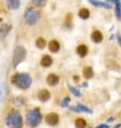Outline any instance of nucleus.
Instances as JSON below:
<instances>
[{
	"label": "nucleus",
	"mask_w": 121,
	"mask_h": 128,
	"mask_svg": "<svg viewBox=\"0 0 121 128\" xmlns=\"http://www.w3.org/2000/svg\"><path fill=\"white\" fill-rule=\"evenodd\" d=\"M31 82V78L27 73H15L12 76V83L20 90H28Z\"/></svg>",
	"instance_id": "nucleus-1"
},
{
	"label": "nucleus",
	"mask_w": 121,
	"mask_h": 128,
	"mask_svg": "<svg viewBox=\"0 0 121 128\" xmlns=\"http://www.w3.org/2000/svg\"><path fill=\"white\" fill-rule=\"evenodd\" d=\"M6 124L9 128H22L23 117L17 110H11L6 117Z\"/></svg>",
	"instance_id": "nucleus-2"
},
{
	"label": "nucleus",
	"mask_w": 121,
	"mask_h": 128,
	"mask_svg": "<svg viewBox=\"0 0 121 128\" xmlns=\"http://www.w3.org/2000/svg\"><path fill=\"white\" fill-rule=\"evenodd\" d=\"M42 120V114L40 112V109L39 108H35V109H31L27 112V115H26V123L28 126L30 127H37L40 125Z\"/></svg>",
	"instance_id": "nucleus-3"
},
{
	"label": "nucleus",
	"mask_w": 121,
	"mask_h": 128,
	"mask_svg": "<svg viewBox=\"0 0 121 128\" xmlns=\"http://www.w3.org/2000/svg\"><path fill=\"white\" fill-rule=\"evenodd\" d=\"M40 11L38 10H35V9H28L26 10V12L24 14V18H25V22H26L27 25H35L38 23V20H40Z\"/></svg>",
	"instance_id": "nucleus-4"
},
{
	"label": "nucleus",
	"mask_w": 121,
	"mask_h": 128,
	"mask_svg": "<svg viewBox=\"0 0 121 128\" xmlns=\"http://www.w3.org/2000/svg\"><path fill=\"white\" fill-rule=\"evenodd\" d=\"M26 50L24 48V46L22 45H17L14 50V53H13V58H12V62H13V67H17L21 62H23L26 57Z\"/></svg>",
	"instance_id": "nucleus-5"
},
{
	"label": "nucleus",
	"mask_w": 121,
	"mask_h": 128,
	"mask_svg": "<svg viewBox=\"0 0 121 128\" xmlns=\"http://www.w3.org/2000/svg\"><path fill=\"white\" fill-rule=\"evenodd\" d=\"M44 120L50 126H56L59 123V116H58L57 113H55V112L48 113L44 117Z\"/></svg>",
	"instance_id": "nucleus-6"
},
{
	"label": "nucleus",
	"mask_w": 121,
	"mask_h": 128,
	"mask_svg": "<svg viewBox=\"0 0 121 128\" xmlns=\"http://www.w3.org/2000/svg\"><path fill=\"white\" fill-rule=\"evenodd\" d=\"M70 111H73V112H77V113H79V112H84V113H89V114H92V109L90 108H88L87 106H84V104H76V106H72L69 108Z\"/></svg>",
	"instance_id": "nucleus-7"
},
{
	"label": "nucleus",
	"mask_w": 121,
	"mask_h": 128,
	"mask_svg": "<svg viewBox=\"0 0 121 128\" xmlns=\"http://www.w3.org/2000/svg\"><path fill=\"white\" fill-rule=\"evenodd\" d=\"M50 98H51V94H50V92L48 90H39V93H38V99L41 102H47Z\"/></svg>",
	"instance_id": "nucleus-8"
},
{
	"label": "nucleus",
	"mask_w": 121,
	"mask_h": 128,
	"mask_svg": "<svg viewBox=\"0 0 121 128\" xmlns=\"http://www.w3.org/2000/svg\"><path fill=\"white\" fill-rule=\"evenodd\" d=\"M58 82H59V78L54 73H50L47 76V83L50 86H55V85L58 84Z\"/></svg>",
	"instance_id": "nucleus-9"
},
{
	"label": "nucleus",
	"mask_w": 121,
	"mask_h": 128,
	"mask_svg": "<svg viewBox=\"0 0 121 128\" xmlns=\"http://www.w3.org/2000/svg\"><path fill=\"white\" fill-rule=\"evenodd\" d=\"M77 54L80 56V57H85V56L88 55V52H89V50H88V46L87 45H84V44H80V45H78V48H77Z\"/></svg>",
	"instance_id": "nucleus-10"
},
{
	"label": "nucleus",
	"mask_w": 121,
	"mask_h": 128,
	"mask_svg": "<svg viewBox=\"0 0 121 128\" xmlns=\"http://www.w3.org/2000/svg\"><path fill=\"white\" fill-rule=\"evenodd\" d=\"M11 30V26L8 24H3L0 26V39H3L7 34H9V31Z\"/></svg>",
	"instance_id": "nucleus-11"
},
{
	"label": "nucleus",
	"mask_w": 121,
	"mask_h": 128,
	"mask_svg": "<svg viewBox=\"0 0 121 128\" xmlns=\"http://www.w3.org/2000/svg\"><path fill=\"white\" fill-rule=\"evenodd\" d=\"M91 38H92V41L95 42V43H99V42L103 41V34L98 30H94L91 34Z\"/></svg>",
	"instance_id": "nucleus-12"
},
{
	"label": "nucleus",
	"mask_w": 121,
	"mask_h": 128,
	"mask_svg": "<svg viewBox=\"0 0 121 128\" xmlns=\"http://www.w3.org/2000/svg\"><path fill=\"white\" fill-rule=\"evenodd\" d=\"M94 76V71L92 69V67H84L83 68V76L84 79H91V78H93Z\"/></svg>",
	"instance_id": "nucleus-13"
},
{
	"label": "nucleus",
	"mask_w": 121,
	"mask_h": 128,
	"mask_svg": "<svg viewBox=\"0 0 121 128\" xmlns=\"http://www.w3.org/2000/svg\"><path fill=\"white\" fill-rule=\"evenodd\" d=\"M49 50H50V52H52V53L58 52L59 51V43L56 40H52L49 43Z\"/></svg>",
	"instance_id": "nucleus-14"
},
{
	"label": "nucleus",
	"mask_w": 121,
	"mask_h": 128,
	"mask_svg": "<svg viewBox=\"0 0 121 128\" xmlns=\"http://www.w3.org/2000/svg\"><path fill=\"white\" fill-rule=\"evenodd\" d=\"M91 4H93L95 6H101V8H105V9H110V4H108L107 2H102V1H97V0H88Z\"/></svg>",
	"instance_id": "nucleus-15"
},
{
	"label": "nucleus",
	"mask_w": 121,
	"mask_h": 128,
	"mask_svg": "<svg viewBox=\"0 0 121 128\" xmlns=\"http://www.w3.org/2000/svg\"><path fill=\"white\" fill-rule=\"evenodd\" d=\"M7 6L11 10H16L20 8V0H7Z\"/></svg>",
	"instance_id": "nucleus-16"
},
{
	"label": "nucleus",
	"mask_w": 121,
	"mask_h": 128,
	"mask_svg": "<svg viewBox=\"0 0 121 128\" xmlns=\"http://www.w3.org/2000/svg\"><path fill=\"white\" fill-rule=\"evenodd\" d=\"M52 62H53V60L49 55H44L41 58V66H43V67H50L52 65Z\"/></svg>",
	"instance_id": "nucleus-17"
},
{
	"label": "nucleus",
	"mask_w": 121,
	"mask_h": 128,
	"mask_svg": "<svg viewBox=\"0 0 121 128\" xmlns=\"http://www.w3.org/2000/svg\"><path fill=\"white\" fill-rule=\"evenodd\" d=\"M75 127L76 128H85L87 127V120L82 117H79L75 120Z\"/></svg>",
	"instance_id": "nucleus-18"
},
{
	"label": "nucleus",
	"mask_w": 121,
	"mask_h": 128,
	"mask_svg": "<svg viewBox=\"0 0 121 128\" xmlns=\"http://www.w3.org/2000/svg\"><path fill=\"white\" fill-rule=\"evenodd\" d=\"M79 17L82 20H88L90 17V11L89 9H85V8H82L79 11Z\"/></svg>",
	"instance_id": "nucleus-19"
},
{
	"label": "nucleus",
	"mask_w": 121,
	"mask_h": 128,
	"mask_svg": "<svg viewBox=\"0 0 121 128\" xmlns=\"http://www.w3.org/2000/svg\"><path fill=\"white\" fill-rule=\"evenodd\" d=\"M115 1V4H116V17L118 20H121V2L120 0H112Z\"/></svg>",
	"instance_id": "nucleus-20"
},
{
	"label": "nucleus",
	"mask_w": 121,
	"mask_h": 128,
	"mask_svg": "<svg viewBox=\"0 0 121 128\" xmlns=\"http://www.w3.org/2000/svg\"><path fill=\"white\" fill-rule=\"evenodd\" d=\"M45 44H47V43H45V40H44L43 38L40 37V38H38L37 40H36V45H37L38 48H45Z\"/></svg>",
	"instance_id": "nucleus-21"
},
{
	"label": "nucleus",
	"mask_w": 121,
	"mask_h": 128,
	"mask_svg": "<svg viewBox=\"0 0 121 128\" xmlns=\"http://www.w3.org/2000/svg\"><path fill=\"white\" fill-rule=\"evenodd\" d=\"M68 88H69V90L72 92V93L76 96V97H81L82 96V94H81V92L78 90V88H76V87H74V86H72V85H68Z\"/></svg>",
	"instance_id": "nucleus-22"
},
{
	"label": "nucleus",
	"mask_w": 121,
	"mask_h": 128,
	"mask_svg": "<svg viewBox=\"0 0 121 128\" xmlns=\"http://www.w3.org/2000/svg\"><path fill=\"white\" fill-rule=\"evenodd\" d=\"M13 104H15V106H23V104H24V101H23V99L21 98V97H17V98H15L13 100Z\"/></svg>",
	"instance_id": "nucleus-23"
},
{
	"label": "nucleus",
	"mask_w": 121,
	"mask_h": 128,
	"mask_svg": "<svg viewBox=\"0 0 121 128\" xmlns=\"http://www.w3.org/2000/svg\"><path fill=\"white\" fill-rule=\"evenodd\" d=\"M70 102V97H65L63 99V101L60 102V106H63V108H65V106H68V104Z\"/></svg>",
	"instance_id": "nucleus-24"
},
{
	"label": "nucleus",
	"mask_w": 121,
	"mask_h": 128,
	"mask_svg": "<svg viewBox=\"0 0 121 128\" xmlns=\"http://www.w3.org/2000/svg\"><path fill=\"white\" fill-rule=\"evenodd\" d=\"M31 1H33V3L36 6H42V4H44L45 0H31Z\"/></svg>",
	"instance_id": "nucleus-25"
},
{
	"label": "nucleus",
	"mask_w": 121,
	"mask_h": 128,
	"mask_svg": "<svg viewBox=\"0 0 121 128\" xmlns=\"http://www.w3.org/2000/svg\"><path fill=\"white\" fill-rule=\"evenodd\" d=\"M94 128H109V125L108 124H101V125H98V126L94 127Z\"/></svg>",
	"instance_id": "nucleus-26"
},
{
	"label": "nucleus",
	"mask_w": 121,
	"mask_h": 128,
	"mask_svg": "<svg viewBox=\"0 0 121 128\" xmlns=\"http://www.w3.org/2000/svg\"><path fill=\"white\" fill-rule=\"evenodd\" d=\"M3 90H5V86H2L0 87V99H2V96H3Z\"/></svg>",
	"instance_id": "nucleus-27"
},
{
	"label": "nucleus",
	"mask_w": 121,
	"mask_h": 128,
	"mask_svg": "<svg viewBox=\"0 0 121 128\" xmlns=\"http://www.w3.org/2000/svg\"><path fill=\"white\" fill-rule=\"evenodd\" d=\"M117 40H118V43H119V45L121 46V37H120V34L117 36Z\"/></svg>",
	"instance_id": "nucleus-28"
},
{
	"label": "nucleus",
	"mask_w": 121,
	"mask_h": 128,
	"mask_svg": "<svg viewBox=\"0 0 121 128\" xmlns=\"http://www.w3.org/2000/svg\"><path fill=\"white\" fill-rule=\"evenodd\" d=\"M115 120V117L113 116H111V117H109V118L107 120V123H110V122H113Z\"/></svg>",
	"instance_id": "nucleus-29"
},
{
	"label": "nucleus",
	"mask_w": 121,
	"mask_h": 128,
	"mask_svg": "<svg viewBox=\"0 0 121 128\" xmlns=\"http://www.w3.org/2000/svg\"><path fill=\"white\" fill-rule=\"evenodd\" d=\"M74 80H75V81H76V82H77V81H79V76H74Z\"/></svg>",
	"instance_id": "nucleus-30"
},
{
	"label": "nucleus",
	"mask_w": 121,
	"mask_h": 128,
	"mask_svg": "<svg viewBox=\"0 0 121 128\" xmlns=\"http://www.w3.org/2000/svg\"><path fill=\"white\" fill-rule=\"evenodd\" d=\"M113 128H121V123H120V124H117V125L113 127Z\"/></svg>",
	"instance_id": "nucleus-31"
}]
</instances>
